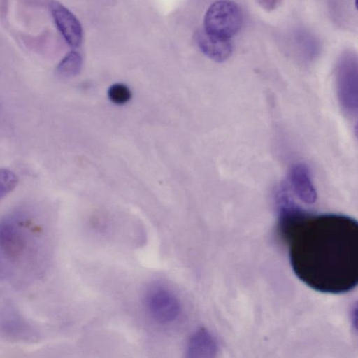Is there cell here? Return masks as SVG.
<instances>
[{
  "mask_svg": "<svg viewBox=\"0 0 358 358\" xmlns=\"http://www.w3.org/2000/svg\"><path fill=\"white\" fill-rule=\"evenodd\" d=\"M278 230L287 242L292 268L307 286L342 294L358 281V225L338 214L312 215L293 200L278 203Z\"/></svg>",
  "mask_w": 358,
  "mask_h": 358,
  "instance_id": "obj_1",
  "label": "cell"
},
{
  "mask_svg": "<svg viewBox=\"0 0 358 358\" xmlns=\"http://www.w3.org/2000/svg\"><path fill=\"white\" fill-rule=\"evenodd\" d=\"M34 235L30 222L22 214L0 219V280L15 273L31 250Z\"/></svg>",
  "mask_w": 358,
  "mask_h": 358,
  "instance_id": "obj_2",
  "label": "cell"
},
{
  "mask_svg": "<svg viewBox=\"0 0 358 358\" xmlns=\"http://www.w3.org/2000/svg\"><path fill=\"white\" fill-rule=\"evenodd\" d=\"M242 14L238 6L231 1L213 3L204 16L203 29L208 34L230 39L241 28Z\"/></svg>",
  "mask_w": 358,
  "mask_h": 358,
  "instance_id": "obj_3",
  "label": "cell"
},
{
  "mask_svg": "<svg viewBox=\"0 0 358 358\" xmlns=\"http://www.w3.org/2000/svg\"><path fill=\"white\" fill-rule=\"evenodd\" d=\"M145 305L150 315L157 322L169 324L180 313V303L169 289L159 285L152 287L145 295Z\"/></svg>",
  "mask_w": 358,
  "mask_h": 358,
  "instance_id": "obj_4",
  "label": "cell"
},
{
  "mask_svg": "<svg viewBox=\"0 0 358 358\" xmlns=\"http://www.w3.org/2000/svg\"><path fill=\"white\" fill-rule=\"evenodd\" d=\"M337 99L343 112L348 117L357 119L358 109L357 81L352 67H342L336 78Z\"/></svg>",
  "mask_w": 358,
  "mask_h": 358,
  "instance_id": "obj_5",
  "label": "cell"
},
{
  "mask_svg": "<svg viewBox=\"0 0 358 358\" xmlns=\"http://www.w3.org/2000/svg\"><path fill=\"white\" fill-rule=\"evenodd\" d=\"M50 8L55 23L66 43L72 48L78 47L83 38L82 27L76 16L66 7L52 1Z\"/></svg>",
  "mask_w": 358,
  "mask_h": 358,
  "instance_id": "obj_6",
  "label": "cell"
},
{
  "mask_svg": "<svg viewBox=\"0 0 358 358\" xmlns=\"http://www.w3.org/2000/svg\"><path fill=\"white\" fill-rule=\"evenodd\" d=\"M287 182L291 192L298 199L306 204H313L315 202L317 192L309 169L305 164L296 163L290 166Z\"/></svg>",
  "mask_w": 358,
  "mask_h": 358,
  "instance_id": "obj_7",
  "label": "cell"
},
{
  "mask_svg": "<svg viewBox=\"0 0 358 358\" xmlns=\"http://www.w3.org/2000/svg\"><path fill=\"white\" fill-rule=\"evenodd\" d=\"M195 41L201 52L213 61L224 62L232 54L233 48L229 39L208 34L203 29L195 33Z\"/></svg>",
  "mask_w": 358,
  "mask_h": 358,
  "instance_id": "obj_8",
  "label": "cell"
},
{
  "mask_svg": "<svg viewBox=\"0 0 358 358\" xmlns=\"http://www.w3.org/2000/svg\"><path fill=\"white\" fill-rule=\"evenodd\" d=\"M216 343L213 336L205 329H199L189 338L186 347V357L206 358L214 356Z\"/></svg>",
  "mask_w": 358,
  "mask_h": 358,
  "instance_id": "obj_9",
  "label": "cell"
},
{
  "mask_svg": "<svg viewBox=\"0 0 358 358\" xmlns=\"http://www.w3.org/2000/svg\"><path fill=\"white\" fill-rule=\"evenodd\" d=\"M82 66V57L76 51L69 52L57 66V73L64 77L73 76L79 73Z\"/></svg>",
  "mask_w": 358,
  "mask_h": 358,
  "instance_id": "obj_10",
  "label": "cell"
},
{
  "mask_svg": "<svg viewBox=\"0 0 358 358\" xmlns=\"http://www.w3.org/2000/svg\"><path fill=\"white\" fill-rule=\"evenodd\" d=\"M108 96L113 103L123 105L131 99V92L127 86L116 83L109 87Z\"/></svg>",
  "mask_w": 358,
  "mask_h": 358,
  "instance_id": "obj_11",
  "label": "cell"
},
{
  "mask_svg": "<svg viewBox=\"0 0 358 358\" xmlns=\"http://www.w3.org/2000/svg\"><path fill=\"white\" fill-rule=\"evenodd\" d=\"M18 182V179L12 171L0 168V200L12 192Z\"/></svg>",
  "mask_w": 358,
  "mask_h": 358,
  "instance_id": "obj_12",
  "label": "cell"
},
{
  "mask_svg": "<svg viewBox=\"0 0 358 358\" xmlns=\"http://www.w3.org/2000/svg\"><path fill=\"white\" fill-rule=\"evenodd\" d=\"M6 320V322H3L2 324L3 331H6L9 334L11 331V335L12 333L14 334L13 336H20L19 334H22V331L25 330V325L23 324V322L18 320L17 317L15 315H11V317L9 316L8 318Z\"/></svg>",
  "mask_w": 358,
  "mask_h": 358,
  "instance_id": "obj_13",
  "label": "cell"
}]
</instances>
